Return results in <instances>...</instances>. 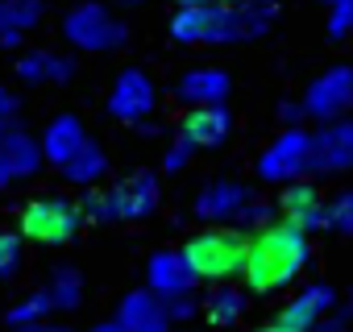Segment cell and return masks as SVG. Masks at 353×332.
Masks as SVG:
<instances>
[{"mask_svg":"<svg viewBox=\"0 0 353 332\" xmlns=\"http://www.w3.org/2000/svg\"><path fill=\"white\" fill-rule=\"evenodd\" d=\"M299 116H303V104H279V121H287V129H299Z\"/></svg>","mask_w":353,"mask_h":332,"instance_id":"cell-31","label":"cell"},{"mask_svg":"<svg viewBox=\"0 0 353 332\" xmlns=\"http://www.w3.org/2000/svg\"><path fill=\"white\" fill-rule=\"evenodd\" d=\"M46 287H50V295H54V307H59V311H75V307H79V299H83V282H79V274H75L71 266L54 270V278H50Z\"/></svg>","mask_w":353,"mask_h":332,"instance_id":"cell-24","label":"cell"},{"mask_svg":"<svg viewBox=\"0 0 353 332\" xmlns=\"http://www.w3.org/2000/svg\"><path fill=\"white\" fill-rule=\"evenodd\" d=\"M179 9H200V5H216V0H174Z\"/></svg>","mask_w":353,"mask_h":332,"instance_id":"cell-35","label":"cell"},{"mask_svg":"<svg viewBox=\"0 0 353 332\" xmlns=\"http://www.w3.org/2000/svg\"><path fill=\"white\" fill-rule=\"evenodd\" d=\"M353 166V116H341L312 133V166L307 175H341Z\"/></svg>","mask_w":353,"mask_h":332,"instance_id":"cell-9","label":"cell"},{"mask_svg":"<svg viewBox=\"0 0 353 332\" xmlns=\"http://www.w3.org/2000/svg\"><path fill=\"white\" fill-rule=\"evenodd\" d=\"M5 183H9V179H5V175H0V187H5Z\"/></svg>","mask_w":353,"mask_h":332,"instance_id":"cell-38","label":"cell"},{"mask_svg":"<svg viewBox=\"0 0 353 332\" xmlns=\"http://www.w3.org/2000/svg\"><path fill=\"white\" fill-rule=\"evenodd\" d=\"M154 108H158V87H154V79H150L145 71H137V67L121 71L117 83H112V96H108V116H117V121H125V125H141Z\"/></svg>","mask_w":353,"mask_h":332,"instance_id":"cell-8","label":"cell"},{"mask_svg":"<svg viewBox=\"0 0 353 332\" xmlns=\"http://www.w3.org/2000/svg\"><path fill=\"white\" fill-rule=\"evenodd\" d=\"M312 166V133L307 129H283L258 158V179L262 183H295Z\"/></svg>","mask_w":353,"mask_h":332,"instance_id":"cell-6","label":"cell"},{"mask_svg":"<svg viewBox=\"0 0 353 332\" xmlns=\"http://www.w3.org/2000/svg\"><path fill=\"white\" fill-rule=\"evenodd\" d=\"M229 129H233V116L225 104H212V108H188V116L179 121V137L196 149H216L229 141Z\"/></svg>","mask_w":353,"mask_h":332,"instance_id":"cell-15","label":"cell"},{"mask_svg":"<svg viewBox=\"0 0 353 332\" xmlns=\"http://www.w3.org/2000/svg\"><path fill=\"white\" fill-rule=\"evenodd\" d=\"M42 21V0H0V46H21V38Z\"/></svg>","mask_w":353,"mask_h":332,"instance_id":"cell-20","label":"cell"},{"mask_svg":"<svg viewBox=\"0 0 353 332\" xmlns=\"http://www.w3.org/2000/svg\"><path fill=\"white\" fill-rule=\"evenodd\" d=\"M245 249H250V241H245L241 229L212 225V229L192 233L179 253L188 258V266L196 270V278L221 287V282H233L237 274H245Z\"/></svg>","mask_w":353,"mask_h":332,"instance_id":"cell-2","label":"cell"},{"mask_svg":"<svg viewBox=\"0 0 353 332\" xmlns=\"http://www.w3.org/2000/svg\"><path fill=\"white\" fill-rule=\"evenodd\" d=\"M50 311H59L54 307V295H50V287H42V291H34L26 303H17V307H9V328H26V324H42Z\"/></svg>","mask_w":353,"mask_h":332,"instance_id":"cell-23","label":"cell"},{"mask_svg":"<svg viewBox=\"0 0 353 332\" xmlns=\"http://www.w3.org/2000/svg\"><path fill=\"white\" fill-rule=\"evenodd\" d=\"M225 96H229V75L221 67H196L174 83V100L188 108H212L225 104Z\"/></svg>","mask_w":353,"mask_h":332,"instance_id":"cell-16","label":"cell"},{"mask_svg":"<svg viewBox=\"0 0 353 332\" xmlns=\"http://www.w3.org/2000/svg\"><path fill=\"white\" fill-rule=\"evenodd\" d=\"M349 324H353V307H332V311L316 324V332H349Z\"/></svg>","mask_w":353,"mask_h":332,"instance_id":"cell-29","label":"cell"},{"mask_svg":"<svg viewBox=\"0 0 353 332\" xmlns=\"http://www.w3.org/2000/svg\"><path fill=\"white\" fill-rule=\"evenodd\" d=\"M328 229L332 233H353V187L328 200Z\"/></svg>","mask_w":353,"mask_h":332,"instance_id":"cell-27","label":"cell"},{"mask_svg":"<svg viewBox=\"0 0 353 332\" xmlns=\"http://www.w3.org/2000/svg\"><path fill=\"white\" fill-rule=\"evenodd\" d=\"M274 216H279V204H274V200H258V196H254V200L245 204V212L237 216V225H245L250 233H262L266 225H274Z\"/></svg>","mask_w":353,"mask_h":332,"instance_id":"cell-25","label":"cell"},{"mask_svg":"<svg viewBox=\"0 0 353 332\" xmlns=\"http://www.w3.org/2000/svg\"><path fill=\"white\" fill-rule=\"evenodd\" d=\"M258 332H299V328H291V324H283V320L274 315V320H270L266 328H258Z\"/></svg>","mask_w":353,"mask_h":332,"instance_id":"cell-34","label":"cell"},{"mask_svg":"<svg viewBox=\"0 0 353 332\" xmlns=\"http://www.w3.org/2000/svg\"><path fill=\"white\" fill-rule=\"evenodd\" d=\"M192 149H196V145H188V141L179 137V141H174V145H170V149L162 154V171H166V175H179L183 166L192 162Z\"/></svg>","mask_w":353,"mask_h":332,"instance_id":"cell-28","label":"cell"},{"mask_svg":"<svg viewBox=\"0 0 353 332\" xmlns=\"http://www.w3.org/2000/svg\"><path fill=\"white\" fill-rule=\"evenodd\" d=\"M26 237L21 233H0V278H13L21 270V258H26Z\"/></svg>","mask_w":353,"mask_h":332,"instance_id":"cell-26","label":"cell"},{"mask_svg":"<svg viewBox=\"0 0 353 332\" xmlns=\"http://www.w3.org/2000/svg\"><path fill=\"white\" fill-rule=\"evenodd\" d=\"M254 200V191L237 179H216V183H204L200 196H196V216L208 220V225H229L245 212V204Z\"/></svg>","mask_w":353,"mask_h":332,"instance_id":"cell-11","label":"cell"},{"mask_svg":"<svg viewBox=\"0 0 353 332\" xmlns=\"http://www.w3.org/2000/svg\"><path fill=\"white\" fill-rule=\"evenodd\" d=\"M117 320L129 328V332H170V311H166V299L154 295L150 287L141 291H129L117 307Z\"/></svg>","mask_w":353,"mask_h":332,"instance_id":"cell-14","label":"cell"},{"mask_svg":"<svg viewBox=\"0 0 353 332\" xmlns=\"http://www.w3.org/2000/svg\"><path fill=\"white\" fill-rule=\"evenodd\" d=\"M332 307H336L332 287L316 282V287H303V291H299L283 311H279V320H283V324H291V328H299V332H316V324H320Z\"/></svg>","mask_w":353,"mask_h":332,"instance_id":"cell-18","label":"cell"},{"mask_svg":"<svg viewBox=\"0 0 353 332\" xmlns=\"http://www.w3.org/2000/svg\"><path fill=\"white\" fill-rule=\"evenodd\" d=\"M145 278H150V291L162 295V299H179V295H192L196 291V270L188 266V258L179 249H158L150 262H145Z\"/></svg>","mask_w":353,"mask_h":332,"instance_id":"cell-12","label":"cell"},{"mask_svg":"<svg viewBox=\"0 0 353 332\" xmlns=\"http://www.w3.org/2000/svg\"><path fill=\"white\" fill-rule=\"evenodd\" d=\"M274 204H279V220H287V225H295V229H303V233L328 229V200L316 191V183L295 179V183L283 187V196H279Z\"/></svg>","mask_w":353,"mask_h":332,"instance_id":"cell-10","label":"cell"},{"mask_svg":"<svg viewBox=\"0 0 353 332\" xmlns=\"http://www.w3.org/2000/svg\"><path fill=\"white\" fill-rule=\"evenodd\" d=\"M204 311H208V320H212L216 328H233V324L245 315V291H241V287H229V282H221V287L208 295Z\"/></svg>","mask_w":353,"mask_h":332,"instance_id":"cell-22","label":"cell"},{"mask_svg":"<svg viewBox=\"0 0 353 332\" xmlns=\"http://www.w3.org/2000/svg\"><path fill=\"white\" fill-rule=\"evenodd\" d=\"M166 311H170V320H192L200 311V303L192 295H179V299H166Z\"/></svg>","mask_w":353,"mask_h":332,"instance_id":"cell-30","label":"cell"},{"mask_svg":"<svg viewBox=\"0 0 353 332\" xmlns=\"http://www.w3.org/2000/svg\"><path fill=\"white\" fill-rule=\"evenodd\" d=\"M121 5H141V0H121Z\"/></svg>","mask_w":353,"mask_h":332,"instance_id":"cell-37","label":"cell"},{"mask_svg":"<svg viewBox=\"0 0 353 332\" xmlns=\"http://www.w3.org/2000/svg\"><path fill=\"white\" fill-rule=\"evenodd\" d=\"M312 258V245H307V233L287 225V220H274L266 225L262 233L250 237V249H245V287L254 295H270V291H283L291 287L303 266Z\"/></svg>","mask_w":353,"mask_h":332,"instance_id":"cell-1","label":"cell"},{"mask_svg":"<svg viewBox=\"0 0 353 332\" xmlns=\"http://www.w3.org/2000/svg\"><path fill=\"white\" fill-rule=\"evenodd\" d=\"M17 79L21 83H67L71 75H75V67H71V59H63V54H50V50H26L21 59H17Z\"/></svg>","mask_w":353,"mask_h":332,"instance_id":"cell-19","label":"cell"},{"mask_svg":"<svg viewBox=\"0 0 353 332\" xmlns=\"http://www.w3.org/2000/svg\"><path fill=\"white\" fill-rule=\"evenodd\" d=\"M324 5H328V9H336V5H349V0H324Z\"/></svg>","mask_w":353,"mask_h":332,"instance_id":"cell-36","label":"cell"},{"mask_svg":"<svg viewBox=\"0 0 353 332\" xmlns=\"http://www.w3.org/2000/svg\"><path fill=\"white\" fill-rule=\"evenodd\" d=\"M88 141H92V137L83 133V121L71 116V112H63V116H54V121L46 125V133H42V154L50 158V166H59V171H63V166H67Z\"/></svg>","mask_w":353,"mask_h":332,"instance_id":"cell-17","label":"cell"},{"mask_svg":"<svg viewBox=\"0 0 353 332\" xmlns=\"http://www.w3.org/2000/svg\"><path fill=\"white\" fill-rule=\"evenodd\" d=\"M42 141H34L26 129H21V121L13 125V129H5L0 133V175H5L9 183H17V179H34L38 175V166H42Z\"/></svg>","mask_w":353,"mask_h":332,"instance_id":"cell-13","label":"cell"},{"mask_svg":"<svg viewBox=\"0 0 353 332\" xmlns=\"http://www.w3.org/2000/svg\"><path fill=\"white\" fill-rule=\"evenodd\" d=\"M83 212L63 196H38L21 208V237L38 245H67L79 233Z\"/></svg>","mask_w":353,"mask_h":332,"instance_id":"cell-4","label":"cell"},{"mask_svg":"<svg viewBox=\"0 0 353 332\" xmlns=\"http://www.w3.org/2000/svg\"><path fill=\"white\" fill-rule=\"evenodd\" d=\"M353 108V67L349 63H336L328 67L324 75H316L303 92V116L320 121V125H332L341 121L345 112Z\"/></svg>","mask_w":353,"mask_h":332,"instance_id":"cell-7","label":"cell"},{"mask_svg":"<svg viewBox=\"0 0 353 332\" xmlns=\"http://www.w3.org/2000/svg\"><path fill=\"white\" fill-rule=\"evenodd\" d=\"M88 332H129L121 320H104V324H96V328H88Z\"/></svg>","mask_w":353,"mask_h":332,"instance_id":"cell-33","label":"cell"},{"mask_svg":"<svg viewBox=\"0 0 353 332\" xmlns=\"http://www.w3.org/2000/svg\"><path fill=\"white\" fill-rule=\"evenodd\" d=\"M17 332H75V328H67V324H50V320H42V324H26V328H17Z\"/></svg>","mask_w":353,"mask_h":332,"instance_id":"cell-32","label":"cell"},{"mask_svg":"<svg viewBox=\"0 0 353 332\" xmlns=\"http://www.w3.org/2000/svg\"><path fill=\"white\" fill-rule=\"evenodd\" d=\"M154 208H158V175L154 171H133L129 179H121L104 191H92L79 212L96 225H112V220H141Z\"/></svg>","mask_w":353,"mask_h":332,"instance_id":"cell-3","label":"cell"},{"mask_svg":"<svg viewBox=\"0 0 353 332\" xmlns=\"http://www.w3.org/2000/svg\"><path fill=\"white\" fill-rule=\"evenodd\" d=\"M125 34H129V30H125L104 5H96V0H88V5H79V9H71V13L63 17V38H67L75 50L104 54V50L125 46Z\"/></svg>","mask_w":353,"mask_h":332,"instance_id":"cell-5","label":"cell"},{"mask_svg":"<svg viewBox=\"0 0 353 332\" xmlns=\"http://www.w3.org/2000/svg\"><path fill=\"white\" fill-rule=\"evenodd\" d=\"M104 175H108V154H104L96 141H88V145L63 166V179L75 183V187H92V183H100Z\"/></svg>","mask_w":353,"mask_h":332,"instance_id":"cell-21","label":"cell"}]
</instances>
